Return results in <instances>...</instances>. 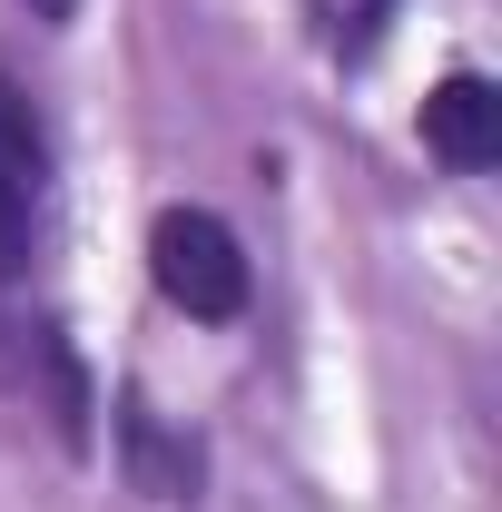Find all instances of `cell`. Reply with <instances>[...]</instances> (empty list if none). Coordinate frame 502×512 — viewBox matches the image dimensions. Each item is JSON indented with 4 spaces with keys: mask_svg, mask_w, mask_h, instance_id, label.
Returning a JSON list of instances; mask_svg holds the SVG:
<instances>
[{
    "mask_svg": "<svg viewBox=\"0 0 502 512\" xmlns=\"http://www.w3.org/2000/svg\"><path fill=\"white\" fill-rule=\"evenodd\" d=\"M148 276H158V296L197 325H237L256 296L247 276V247H237V227L217 217V207H168L158 227H148Z\"/></svg>",
    "mask_w": 502,
    "mask_h": 512,
    "instance_id": "1",
    "label": "cell"
},
{
    "mask_svg": "<svg viewBox=\"0 0 502 512\" xmlns=\"http://www.w3.org/2000/svg\"><path fill=\"white\" fill-rule=\"evenodd\" d=\"M424 148H434L453 178H483L502 158V89L483 69H443L424 89Z\"/></svg>",
    "mask_w": 502,
    "mask_h": 512,
    "instance_id": "3",
    "label": "cell"
},
{
    "mask_svg": "<svg viewBox=\"0 0 502 512\" xmlns=\"http://www.w3.org/2000/svg\"><path fill=\"white\" fill-rule=\"evenodd\" d=\"M394 10H404V0H306L315 50H325V60H375L384 30H394Z\"/></svg>",
    "mask_w": 502,
    "mask_h": 512,
    "instance_id": "6",
    "label": "cell"
},
{
    "mask_svg": "<svg viewBox=\"0 0 502 512\" xmlns=\"http://www.w3.org/2000/svg\"><path fill=\"white\" fill-rule=\"evenodd\" d=\"M0 384H20V394L40 384V404H50V424H60L69 444L89 434V384H79V355H69L60 325H40V316L10 325L0 316Z\"/></svg>",
    "mask_w": 502,
    "mask_h": 512,
    "instance_id": "4",
    "label": "cell"
},
{
    "mask_svg": "<svg viewBox=\"0 0 502 512\" xmlns=\"http://www.w3.org/2000/svg\"><path fill=\"white\" fill-rule=\"evenodd\" d=\"M40 227H50V128H40V99L0 69V286L30 276Z\"/></svg>",
    "mask_w": 502,
    "mask_h": 512,
    "instance_id": "2",
    "label": "cell"
},
{
    "mask_svg": "<svg viewBox=\"0 0 502 512\" xmlns=\"http://www.w3.org/2000/svg\"><path fill=\"white\" fill-rule=\"evenodd\" d=\"M119 453H128V483H138L148 503H197V444H178L138 394L119 404Z\"/></svg>",
    "mask_w": 502,
    "mask_h": 512,
    "instance_id": "5",
    "label": "cell"
},
{
    "mask_svg": "<svg viewBox=\"0 0 502 512\" xmlns=\"http://www.w3.org/2000/svg\"><path fill=\"white\" fill-rule=\"evenodd\" d=\"M30 20H79V0H30Z\"/></svg>",
    "mask_w": 502,
    "mask_h": 512,
    "instance_id": "7",
    "label": "cell"
}]
</instances>
